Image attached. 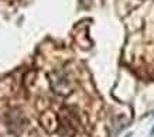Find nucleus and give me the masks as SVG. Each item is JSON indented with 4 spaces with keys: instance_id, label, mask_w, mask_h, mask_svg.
<instances>
[{
    "instance_id": "nucleus-1",
    "label": "nucleus",
    "mask_w": 154,
    "mask_h": 137,
    "mask_svg": "<svg viewBox=\"0 0 154 137\" xmlns=\"http://www.w3.org/2000/svg\"><path fill=\"white\" fill-rule=\"evenodd\" d=\"M151 134H154V129H153V132H151Z\"/></svg>"
}]
</instances>
